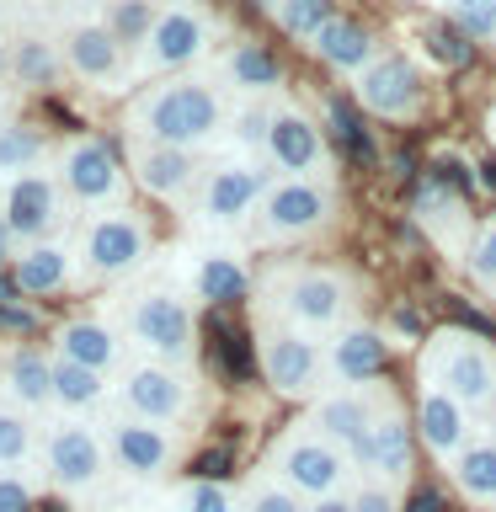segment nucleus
Returning a JSON list of instances; mask_svg holds the SVG:
<instances>
[{
	"instance_id": "nucleus-44",
	"label": "nucleus",
	"mask_w": 496,
	"mask_h": 512,
	"mask_svg": "<svg viewBox=\"0 0 496 512\" xmlns=\"http://www.w3.org/2000/svg\"><path fill=\"white\" fill-rule=\"evenodd\" d=\"M0 512H32V480L0 470Z\"/></svg>"
},
{
	"instance_id": "nucleus-55",
	"label": "nucleus",
	"mask_w": 496,
	"mask_h": 512,
	"mask_svg": "<svg viewBox=\"0 0 496 512\" xmlns=\"http://www.w3.org/2000/svg\"><path fill=\"white\" fill-rule=\"evenodd\" d=\"M70 6H91V0H70Z\"/></svg>"
},
{
	"instance_id": "nucleus-20",
	"label": "nucleus",
	"mask_w": 496,
	"mask_h": 512,
	"mask_svg": "<svg viewBox=\"0 0 496 512\" xmlns=\"http://www.w3.org/2000/svg\"><path fill=\"white\" fill-rule=\"evenodd\" d=\"M0 390L16 411H43L54 406V352L43 347H11L0 358Z\"/></svg>"
},
{
	"instance_id": "nucleus-19",
	"label": "nucleus",
	"mask_w": 496,
	"mask_h": 512,
	"mask_svg": "<svg viewBox=\"0 0 496 512\" xmlns=\"http://www.w3.org/2000/svg\"><path fill=\"white\" fill-rule=\"evenodd\" d=\"M11 283L16 294L27 299H48V294H64L75 283V251L64 240H38V246H22L11 262Z\"/></svg>"
},
{
	"instance_id": "nucleus-35",
	"label": "nucleus",
	"mask_w": 496,
	"mask_h": 512,
	"mask_svg": "<svg viewBox=\"0 0 496 512\" xmlns=\"http://www.w3.org/2000/svg\"><path fill=\"white\" fill-rule=\"evenodd\" d=\"M278 27L288 32V38H320V27L336 22V0H278Z\"/></svg>"
},
{
	"instance_id": "nucleus-6",
	"label": "nucleus",
	"mask_w": 496,
	"mask_h": 512,
	"mask_svg": "<svg viewBox=\"0 0 496 512\" xmlns=\"http://www.w3.org/2000/svg\"><path fill=\"white\" fill-rule=\"evenodd\" d=\"M347 464L352 459L336 443L320 438V432H288V438L272 448V475H278L294 496H310V502L336 496V486L347 480Z\"/></svg>"
},
{
	"instance_id": "nucleus-17",
	"label": "nucleus",
	"mask_w": 496,
	"mask_h": 512,
	"mask_svg": "<svg viewBox=\"0 0 496 512\" xmlns=\"http://www.w3.org/2000/svg\"><path fill=\"white\" fill-rule=\"evenodd\" d=\"M347 310V283L336 272H299L283 283V315L304 331H326Z\"/></svg>"
},
{
	"instance_id": "nucleus-39",
	"label": "nucleus",
	"mask_w": 496,
	"mask_h": 512,
	"mask_svg": "<svg viewBox=\"0 0 496 512\" xmlns=\"http://www.w3.org/2000/svg\"><path fill=\"white\" fill-rule=\"evenodd\" d=\"M352 512H406V502H400V491L390 486V480H358V491L347 496Z\"/></svg>"
},
{
	"instance_id": "nucleus-38",
	"label": "nucleus",
	"mask_w": 496,
	"mask_h": 512,
	"mask_svg": "<svg viewBox=\"0 0 496 512\" xmlns=\"http://www.w3.org/2000/svg\"><path fill=\"white\" fill-rule=\"evenodd\" d=\"M171 512H240V502L230 496V486H219V480H187L182 491H176Z\"/></svg>"
},
{
	"instance_id": "nucleus-13",
	"label": "nucleus",
	"mask_w": 496,
	"mask_h": 512,
	"mask_svg": "<svg viewBox=\"0 0 496 512\" xmlns=\"http://www.w3.org/2000/svg\"><path fill=\"white\" fill-rule=\"evenodd\" d=\"M262 374L278 395H315L320 374H326V358L304 331L294 326H267L262 331Z\"/></svg>"
},
{
	"instance_id": "nucleus-28",
	"label": "nucleus",
	"mask_w": 496,
	"mask_h": 512,
	"mask_svg": "<svg viewBox=\"0 0 496 512\" xmlns=\"http://www.w3.org/2000/svg\"><path fill=\"white\" fill-rule=\"evenodd\" d=\"M315 54L331 64V70H347V75H363L368 64H374V32L347 22V16H336V22L320 27L315 38Z\"/></svg>"
},
{
	"instance_id": "nucleus-14",
	"label": "nucleus",
	"mask_w": 496,
	"mask_h": 512,
	"mask_svg": "<svg viewBox=\"0 0 496 512\" xmlns=\"http://www.w3.org/2000/svg\"><path fill=\"white\" fill-rule=\"evenodd\" d=\"M59 48H64V70H70L75 80H86V86L118 91L128 80V54L102 22H75L70 32H64Z\"/></svg>"
},
{
	"instance_id": "nucleus-5",
	"label": "nucleus",
	"mask_w": 496,
	"mask_h": 512,
	"mask_svg": "<svg viewBox=\"0 0 496 512\" xmlns=\"http://www.w3.org/2000/svg\"><path fill=\"white\" fill-rule=\"evenodd\" d=\"M427 379L459 406H486L496 395V352L475 336H438V347L427 352Z\"/></svg>"
},
{
	"instance_id": "nucleus-53",
	"label": "nucleus",
	"mask_w": 496,
	"mask_h": 512,
	"mask_svg": "<svg viewBox=\"0 0 496 512\" xmlns=\"http://www.w3.org/2000/svg\"><path fill=\"white\" fill-rule=\"evenodd\" d=\"M454 6H496V0H454Z\"/></svg>"
},
{
	"instance_id": "nucleus-16",
	"label": "nucleus",
	"mask_w": 496,
	"mask_h": 512,
	"mask_svg": "<svg viewBox=\"0 0 496 512\" xmlns=\"http://www.w3.org/2000/svg\"><path fill=\"white\" fill-rule=\"evenodd\" d=\"M358 102L368 112H384V118H406V112L422 107V75H416L411 59H374L368 70L358 75Z\"/></svg>"
},
{
	"instance_id": "nucleus-24",
	"label": "nucleus",
	"mask_w": 496,
	"mask_h": 512,
	"mask_svg": "<svg viewBox=\"0 0 496 512\" xmlns=\"http://www.w3.org/2000/svg\"><path fill=\"white\" fill-rule=\"evenodd\" d=\"M352 464H363V470H374L379 480H406L411 475V432L400 422L395 411H379V422L368 427V438L347 454Z\"/></svg>"
},
{
	"instance_id": "nucleus-51",
	"label": "nucleus",
	"mask_w": 496,
	"mask_h": 512,
	"mask_svg": "<svg viewBox=\"0 0 496 512\" xmlns=\"http://www.w3.org/2000/svg\"><path fill=\"white\" fill-rule=\"evenodd\" d=\"M251 11H278V0H246Z\"/></svg>"
},
{
	"instance_id": "nucleus-11",
	"label": "nucleus",
	"mask_w": 496,
	"mask_h": 512,
	"mask_svg": "<svg viewBox=\"0 0 496 512\" xmlns=\"http://www.w3.org/2000/svg\"><path fill=\"white\" fill-rule=\"evenodd\" d=\"M256 219H262L267 240H299L331 219V192L320 182H310V176H283V182L267 187Z\"/></svg>"
},
{
	"instance_id": "nucleus-10",
	"label": "nucleus",
	"mask_w": 496,
	"mask_h": 512,
	"mask_svg": "<svg viewBox=\"0 0 496 512\" xmlns=\"http://www.w3.org/2000/svg\"><path fill=\"white\" fill-rule=\"evenodd\" d=\"M267 171L251 160H219L203 171L198 182V219L203 224H240L246 214H256L267 198Z\"/></svg>"
},
{
	"instance_id": "nucleus-3",
	"label": "nucleus",
	"mask_w": 496,
	"mask_h": 512,
	"mask_svg": "<svg viewBox=\"0 0 496 512\" xmlns=\"http://www.w3.org/2000/svg\"><path fill=\"white\" fill-rule=\"evenodd\" d=\"M123 331L150 352L155 363L182 368L192 358V310L166 288H144L123 304Z\"/></svg>"
},
{
	"instance_id": "nucleus-54",
	"label": "nucleus",
	"mask_w": 496,
	"mask_h": 512,
	"mask_svg": "<svg viewBox=\"0 0 496 512\" xmlns=\"http://www.w3.org/2000/svg\"><path fill=\"white\" fill-rule=\"evenodd\" d=\"M0 22H6V0H0Z\"/></svg>"
},
{
	"instance_id": "nucleus-30",
	"label": "nucleus",
	"mask_w": 496,
	"mask_h": 512,
	"mask_svg": "<svg viewBox=\"0 0 496 512\" xmlns=\"http://www.w3.org/2000/svg\"><path fill=\"white\" fill-rule=\"evenodd\" d=\"M192 288H198V299H208V304H235V299H246L251 278H246V267H240V256L208 251V256H198V267H192Z\"/></svg>"
},
{
	"instance_id": "nucleus-50",
	"label": "nucleus",
	"mask_w": 496,
	"mask_h": 512,
	"mask_svg": "<svg viewBox=\"0 0 496 512\" xmlns=\"http://www.w3.org/2000/svg\"><path fill=\"white\" fill-rule=\"evenodd\" d=\"M6 70H11V43L0 38V75H6Z\"/></svg>"
},
{
	"instance_id": "nucleus-9",
	"label": "nucleus",
	"mask_w": 496,
	"mask_h": 512,
	"mask_svg": "<svg viewBox=\"0 0 496 512\" xmlns=\"http://www.w3.org/2000/svg\"><path fill=\"white\" fill-rule=\"evenodd\" d=\"M118 395H123L128 416L155 422V427H171V422H182V416L192 411V384H187L182 368H171V363H134V368H123Z\"/></svg>"
},
{
	"instance_id": "nucleus-49",
	"label": "nucleus",
	"mask_w": 496,
	"mask_h": 512,
	"mask_svg": "<svg viewBox=\"0 0 496 512\" xmlns=\"http://www.w3.org/2000/svg\"><path fill=\"white\" fill-rule=\"evenodd\" d=\"M395 326H400V331H422V320H416L411 310H395Z\"/></svg>"
},
{
	"instance_id": "nucleus-27",
	"label": "nucleus",
	"mask_w": 496,
	"mask_h": 512,
	"mask_svg": "<svg viewBox=\"0 0 496 512\" xmlns=\"http://www.w3.org/2000/svg\"><path fill=\"white\" fill-rule=\"evenodd\" d=\"M22 91H54L64 75V48L59 43H48L38 38V32H27V38H16L11 43V70H6Z\"/></svg>"
},
{
	"instance_id": "nucleus-15",
	"label": "nucleus",
	"mask_w": 496,
	"mask_h": 512,
	"mask_svg": "<svg viewBox=\"0 0 496 512\" xmlns=\"http://www.w3.org/2000/svg\"><path fill=\"white\" fill-rule=\"evenodd\" d=\"M107 459L118 464L123 475H134V480H155V475H166V470H171L176 438H171L166 427H155V422H139V416H118V422L107 427Z\"/></svg>"
},
{
	"instance_id": "nucleus-29",
	"label": "nucleus",
	"mask_w": 496,
	"mask_h": 512,
	"mask_svg": "<svg viewBox=\"0 0 496 512\" xmlns=\"http://www.w3.org/2000/svg\"><path fill=\"white\" fill-rule=\"evenodd\" d=\"M219 70H224V80H230L235 91H251V96L283 86V64L272 59L262 43H230V48H224Z\"/></svg>"
},
{
	"instance_id": "nucleus-41",
	"label": "nucleus",
	"mask_w": 496,
	"mask_h": 512,
	"mask_svg": "<svg viewBox=\"0 0 496 512\" xmlns=\"http://www.w3.org/2000/svg\"><path fill=\"white\" fill-rule=\"evenodd\" d=\"M230 128H235V139L246 144V150H256V144H262V150H267V128H272V107H267V102H251V107H240L235 118H230Z\"/></svg>"
},
{
	"instance_id": "nucleus-42",
	"label": "nucleus",
	"mask_w": 496,
	"mask_h": 512,
	"mask_svg": "<svg viewBox=\"0 0 496 512\" xmlns=\"http://www.w3.org/2000/svg\"><path fill=\"white\" fill-rule=\"evenodd\" d=\"M331 128H336V139L347 144L352 155H374V144H368V134H363V123H358V112H352L347 102H331Z\"/></svg>"
},
{
	"instance_id": "nucleus-22",
	"label": "nucleus",
	"mask_w": 496,
	"mask_h": 512,
	"mask_svg": "<svg viewBox=\"0 0 496 512\" xmlns=\"http://www.w3.org/2000/svg\"><path fill=\"white\" fill-rule=\"evenodd\" d=\"M134 182L160 203L187 198L198 182V160L187 150H171V144H134Z\"/></svg>"
},
{
	"instance_id": "nucleus-43",
	"label": "nucleus",
	"mask_w": 496,
	"mask_h": 512,
	"mask_svg": "<svg viewBox=\"0 0 496 512\" xmlns=\"http://www.w3.org/2000/svg\"><path fill=\"white\" fill-rule=\"evenodd\" d=\"M454 27L464 38H496V6H454Z\"/></svg>"
},
{
	"instance_id": "nucleus-2",
	"label": "nucleus",
	"mask_w": 496,
	"mask_h": 512,
	"mask_svg": "<svg viewBox=\"0 0 496 512\" xmlns=\"http://www.w3.org/2000/svg\"><path fill=\"white\" fill-rule=\"evenodd\" d=\"M155 235L150 224H144L134 208H102V214H91L80 224L75 235V262L86 278L96 283H112V278H128V272L144 267V256H150Z\"/></svg>"
},
{
	"instance_id": "nucleus-4",
	"label": "nucleus",
	"mask_w": 496,
	"mask_h": 512,
	"mask_svg": "<svg viewBox=\"0 0 496 512\" xmlns=\"http://www.w3.org/2000/svg\"><path fill=\"white\" fill-rule=\"evenodd\" d=\"M54 176H59V192L80 208H118V198H123V166L112 155V144L96 134L64 139Z\"/></svg>"
},
{
	"instance_id": "nucleus-8",
	"label": "nucleus",
	"mask_w": 496,
	"mask_h": 512,
	"mask_svg": "<svg viewBox=\"0 0 496 512\" xmlns=\"http://www.w3.org/2000/svg\"><path fill=\"white\" fill-rule=\"evenodd\" d=\"M0 219L11 224L16 246H38L54 240V224L64 219V192L54 171H27L0 182Z\"/></svg>"
},
{
	"instance_id": "nucleus-18",
	"label": "nucleus",
	"mask_w": 496,
	"mask_h": 512,
	"mask_svg": "<svg viewBox=\"0 0 496 512\" xmlns=\"http://www.w3.org/2000/svg\"><path fill=\"white\" fill-rule=\"evenodd\" d=\"M374 422H379V411L363 390H331V395H320L315 411H310V432H320V438L336 443L342 454H352Z\"/></svg>"
},
{
	"instance_id": "nucleus-46",
	"label": "nucleus",
	"mask_w": 496,
	"mask_h": 512,
	"mask_svg": "<svg viewBox=\"0 0 496 512\" xmlns=\"http://www.w3.org/2000/svg\"><path fill=\"white\" fill-rule=\"evenodd\" d=\"M16 251H22V246H16V235H11V224H6V219H0V272H11V262H16Z\"/></svg>"
},
{
	"instance_id": "nucleus-45",
	"label": "nucleus",
	"mask_w": 496,
	"mask_h": 512,
	"mask_svg": "<svg viewBox=\"0 0 496 512\" xmlns=\"http://www.w3.org/2000/svg\"><path fill=\"white\" fill-rule=\"evenodd\" d=\"M470 267L480 283H496V219L486 224V230L475 235V251H470Z\"/></svg>"
},
{
	"instance_id": "nucleus-37",
	"label": "nucleus",
	"mask_w": 496,
	"mask_h": 512,
	"mask_svg": "<svg viewBox=\"0 0 496 512\" xmlns=\"http://www.w3.org/2000/svg\"><path fill=\"white\" fill-rule=\"evenodd\" d=\"M240 512H304V496H294L278 475H256L240 496Z\"/></svg>"
},
{
	"instance_id": "nucleus-21",
	"label": "nucleus",
	"mask_w": 496,
	"mask_h": 512,
	"mask_svg": "<svg viewBox=\"0 0 496 512\" xmlns=\"http://www.w3.org/2000/svg\"><path fill=\"white\" fill-rule=\"evenodd\" d=\"M54 358L80 363V368H91V374H112L118 358H123V342H118V331H112L107 320L75 315L54 331Z\"/></svg>"
},
{
	"instance_id": "nucleus-34",
	"label": "nucleus",
	"mask_w": 496,
	"mask_h": 512,
	"mask_svg": "<svg viewBox=\"0 0 496 512\" xmlns=\"http://www.w3.org/2000/svg\"><path fill=\"white\" fill-rule=\"evenodd\" d=\"M102 395H107L102 374H91V368H80V363L54 358V406H64V411H86V406H96Z\"/></svg>"
},
{
	"instance_id": "nucleus-32",
	"label": "nucleus",
	"mask_w": 496,
	"mask_h": 512,
	"mask_svg": "<svg viewBox=\"0 0 496 512\" xmlns=\"http://www.w3.org/2000/svg\"><path fill=\"white\" fill-rule=\"evenodd\" d=\"M43 155H48V144H43L38 128H27V123L0 128V182L27 176V171H43Z\"/></svg>"
},
{
	"instance_id": "nucleus-31",
	"label": "nucleus",
	"mask_w": 496,
	"mask_h": 512,
	"mask_svg": "<svg viewBox=\"0 0 496 512\" xmlns=\"http://www.w3.org/2000/svg\"><path fill=\"white\" fill-rule=\"evenodd\" d=\"M454 486L470 496L475 507H496V443H470L454 459Z\"/></svg>"
},
{
	"instance_id": "nucleus-23",
	"label": "nucleus",
	"mask_w": 496,
	"mask_h": 512,
	"mask_svg": "<svg viewBox=\"0 0 496 512\" xmlns=\"http://www.w3.org/2000/svg\"><path fill=\"white\" fill-rule=\"evenodd\" d=\"M320 128L304 118V112H294V107H278L272 112V128H267V160L278 171H288V176H304V171H315L320 166Z\"/></svg>"
},
{
	"instance_id": "nucleus-33",
	"label": "nucleus",
	"mask_w": 496,
	"mask_h": 512,
	"mask_svg": "<svg viewBox=\"0 0 496 512\" xmlns=\"http://www.w3.org/2000/svg\"><path fill=\"white\" fill-rule=\"evenodd\" d=\"M155 16H160L155 0H107L102 27H107L123 48H144V38H150V27H155Z\"/></svg>"
},
{
	"instance_id": "nucleus-26",
	"label": "nucleus",
	"mask_w": 496,
	"mask_h": 512,
	"mask_svg": "<svg viewBox=\"0 0 496 512\" xmlns=\"http://www.w3.org/2000/svg\"><path fill=\"white\" fill-rule=\"evenodd\" d=\"M384 363H390V352H384V336L368 331V326L342 331V336L331 342V352H326V368H331V374L342 379V384H368V379H379Z\"/></svg>"
},
{
	"instance_id": "nucleus-40",
	"label": "nucleus",
	"mask_w": 496,
	"mask_h": 512,
	"mask_svg": "<svg viewBox=\"0 0 496 512\" xmlns=\"http://www.w3.org/2000/svg\"><path fill=\"white\" fill-rule=\"evenodd\" d=\"M427 54L448 70H459V64H470V38L459 27H427Z\"/></svg>"
},
{
	"instance_id": "nucleus-56",
	"label": "nucleus",
	"mask_w": 496,
	"mask_h": 512,
	"mask_svg": "<svg viewBox=\"0 0 496 512\" xmlns=\"http://www.w3.org/2000/svg\"><path fill=\"white\" fill-rule=\"evenodd\" d=\"M43 512H59V507H43Z\"/></svg>"
},
{
	"instance_id": "nucleus-25",
	"label": "nucleus",
	"mask_w": 496,
	"mask_h": 512,
	"mask_svg": "<svg viewBox=\"0 0 496 512\" xmlns=\"http://www.w3.org/2000/svg\"><path fill=\"white\" fill-rule=\"evenodd\" d=\"M416 432H422V443L438 459H459L470 448V416L443 390H422V400H416Z\"/></svg>"
},
{
	"instance_id": "nucleus-52",
	"label": "nucleus",
	"mask_w": 496,
	"mask_h": 512,
	"mask_svg": "<svg viewBox=\"0 0 496 512\" xmlns=\"http://www.w3.org/2000/svg\"><path fill=\"white\" fill-rule=\"evenodd\" d=\"M11 123V96H0V128Z\"/></svg>"
},
{
	"instance_id": "nucleus-7",
	"label": "nucleus",
	"mask_w": 496,
	"mask_h": 512,
	"mask_svg": "<svg viewBox=\"0 0 496 512\" xmlns=\"http://www.w3.org/2000/svg\"><path fill=\"white\" fill-rule=\"evenodd\" d=\"M208 43H214V16L192 0H171V6H160L150 38H144L139 64L144 70H187L208 54Z\"/></svg>"
},
{
	"instance_id": "nucleus-48",
	"label": "nucleus",
	"mask_w": 496,
	"mask_h": 512,
	"mask_svg": "<svg viewBox=\"0 0 496 512\" xmlns=\"http://www.w3.org/2000/svg\"><path fill=\"white\" fill-rule=\"evenodd\" d=\"M304 512H352V502L347 496H320V502H310Z\"/></svg>"
},
{
	"instance_id": "nucleus-36",
	"label": "nucleus",
	"mask_w": 496,
	"mask_h": 512,
	"mask_svg": "<svg viewBox=\"0 0 496 512\" xmlns=\"http://www.w3.org/2000/svg\"><path fill=\"white\" fill-rule=\"evenodd\" d=\"M32 459V422L27 411L0 406V470H16V464Z\"/></svg>"
},
{
	"instance_id": "nucleus-47",
	"label": "nucleus",
	"mask_w": 496,
	"mask_h": 512,
	"mask_svg": "<svg viewBox=\"0 0 496 512\" xmlns=\"http://www.w3.org/2000/svg\"><path fill=\"white\" fill-rule=\"evenodd\" d=\"M406 512H443V502H438L432 491H416L411 502H406Z\"/></svg>"
},
{
	"instance_id": "nucleus-12",
	"label": "nucleus",
	"mask_w": 496,
	"mask_h": 512,
	"mask_svg": "<svg viewBox=\"0 0 496 512\" xmlns=\"http://www.w3.org/2000/svg\"><path fill=\"white\" fill-rule=\"evenodd\" d=\"M43 464H48V480L59 491H91L96 480L107 475V438L96 427H80V422H59L43 443Z\"/></svg>"
},
{
	"instance_id": "nucleus-1",
	"label": "nucleus",
	"mask_w": 496,
	"mask_h": 512,
	"mask_svg": "<svg viewBox=\"0 0 496 512\" xmlns=\"http://www.w3.org/2000/svg\"><path fill=\"white\" fill-rule=\"evenodd\" d=\"M128 128L139 144H171L192 155L224 128V102L208 80H166L128 107Z\"/></svg>"
}]
</instances>
